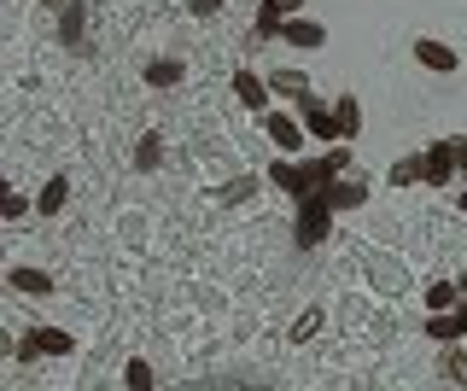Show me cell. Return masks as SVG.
I'll use <instances>...</instances> for the list:
<instances>
[{
  "label": "cell",
  "mask_w": 467,
  "mask_h": 391,
  "mask_svg": "<svg viewBox=\"0 0 467 391\" xmlns=\"http://www.w3.org/2000/svg\"><path fill=\"white\" fill-rule=\"evenodd\" d=\"M0 211H6V216H12V222H18V216H24L29 205H24V199H18V193H6V199H0Z\"/></svg>",
  "instance_id": "obj_25"
},
{
  "label": "cell",
  "mask_w": 467,
  "mask_h": 391,
  "mask_svg": "<svg viewBox=\"0 0 467 391\" xmlns=\"http://www.w3.org/2000/svg\"><path fill=\"white\" fill-rule=\"evenodd\" d=\"M281 41H292V47H327V30L310 18H286L281 24Z\"/></svg>",
  "instance_id": "obj_10"
},
{
  "label": "cell",
  "mask_w": 467,
  "mask_h": 391,
  "mask_svg": "<svg viewBox=\"0 0 467 391\" xmlns=\"http://www.w3.org/2000/svg\"><path fill=\"white\" fill-rule=\"evenodd\" d=\"M18 362H36V356H70V333H58V327H41V333H24L18 339V351H12Z\"/></svg>",
  "instance_id": "obj_4"
},
{
  "label": "cell",
  "mask_w": 467,
  "mask_h": 391,
  "mask_svg": "<svg viewBox=\"0 0 467 391\" xmlns=\"http://www.w3.org/2000/svg\"><path fill=\"white\" fill-rule=\"evenodd\" d=\"M263 129H269V140H275L281 152H298V147H304V129L292 123V118H281V111H275V118H263Z\"/></svg>",
  "instance_id": "obj_13"
},
{
  "label": "cell",
  "mask_w": 467,
  "mask_h": 391,
  "mask_svg": "<svg viewBox=\"0 0 467 391\" xmlns=\"http://www.w3.org/2000/svg\"><path fill=\"white\" fill-rule=\"evenodd\" d=\"M327 222H333V199H327V187H316L310 199H298V252H316L321 240H327Z\"/></svg>",
  "instance_id": "obj_2"
},
{
  "label": "cell",
  "mask_w": 467,
  "mask_h": 391,
  "mask_svg": "<svg viewBox=\"0 0 467 391\" xmlns=\"http://www.w3.org/2000/svg\"><path fill=\"white\" fill-rule=\"evenodd\" d=\"M223 12V0H193V18H216Z\"/></svg>",
  "instance_id": "obj_26"
},
{
  "label": "cell",
  "mask_w": 467,
  "mask_h": 391,
  "mask_svg": "<svg viewBox=\"0 0 467 391\" xmlns=\"http://www.w3.org/2000/svg\"><path fill=\"white\" fill-rule=\"evenodd\" d=\"M456 140H432L427 152H420V181L427 187H450V176H456Z\"/></svg>",
  "instance_id": "obj_3"
},
{
  "label": "cell",
  "mask_w": 467,
  "mask_h": 391,
  "mask_svg": "<svg viewBox=\"0 0 467 391\" xmlns=\"http://www.w3.org/2000/svg\"><path fill=\"white\" fill-rule=\"evenodd\" d=\"M182 82H187L182 59H152V65H146V88H182Z\"/></svg>",
  "instance_id": "obj_11"
},
{
  "label": "cell",
  "mask_w": 467,
  "mask_h": 391,
  "mask_svg": "<svg viewBox=\"0 0 467 391\" xmlns=\"http://www.w3.org/2000/svg\"><path fill=\"white\" fill-rule=\"evenodd\" d=\"M427 333L438 345H456L462 333H467V298H462V310H432V322H427Z\"/></svg>",
  "instance_id": "obj_8"
},
{
  "label": "cell",
  "mask_w": 467,
  "mask_h": 391,
  "mask_svg": "<svg viewBox=\"0 0 467 391\" xmlns=\"http://www.w3.org/2000/svg\"><path fill=\"white\" fill-rule=\"evenodd\" d=\"M333 118H339V135H345V140H357V129H362V99L345 94L339 106H333Z\"/></svg>",
  "instance_id": "obj_15"
},
{
  "label": "cell",
  "mask_w": 467,
  "mask_h": 391,
  "mask_svg": "<svg viewBox=\"0 0 467 391\" xmlns=\"http://www.w3.org/2000/svg\"><path fill=\"white\" fill-rule=\"evenodd\" d=\"M164 164V147H158V135H140V147H135V170H158Z\"/></svg>",
  "instance_id": "obj_20"
},
{
  "label": "cell",
  "mask_w": 467,
  "mask_h": 391,
  "mask_svg": "<svg viewBox=\"0 0 467 391\" xmlns=\"http://www.w3.org/2000/svg\"><path fill=\"white\" fill-rule=\"evenodd\" d=\"M298 106H304V123H310V135H316V140H345V135H339V118H333V111L321 106L316 94H304Z\"/></svg>",
  "instance_id": "obj_6"
},
{
  "label": "cell",
  "mask_w": 467,
  "mask_h": 391,
  "mask_svg": "<svg viewBox=\"0 0 467 391\" xmlns=\"http://www.w3.org/2000/svg\"><path fill=\"white\" fill-rule=\"evenodd\" d=\"M65 193H70V181H65V176H53L47 187H41L36 211H41V216H58V211H65Z\"/></svg>",
  "instance_id": "obj_17"
},
{
  "label": "cell",
  "mask_w": 467,
  "mask_h": 391,
  "mask_svg": "<svg viewBox=\"0 0 467 391\" xmlns=\"http://www.w3.org/2000/svg\"><path fill=\"white\" fill-rule=\"evenodd\" d=\"M456 286H462V298H467V274H462V281H456Z\"/></svg>",
  "instance_id": "obj_29"
},
{
  "label": "cell",
  "mask_w": 467,
  "mask_h": 391,
  "mask_svg": "<svg viewBox=\"0 0 467 391\" xmlns=\"http://www.w3.org/2000/svg\"><path fill=\"white\" fill-rule=\"evenodd\" d=\"M415 59L427 65V70H438V77H450V70H456V47H444V41L420 36V41H415Z\"/></svg>",
  "instance_id": "obj_9"
},
{
  "label": "cell",
  "mask_w": 467,
  "mask_h": 391,
  "mask_svg": "<svg viewBox=\"0 0 467 391\" xmlns=\"http://www.w3.org/2000/svg\"><path fill=\"white\" fill-rule=\"evenodd\" d=\"M234 94H240L245 111H263V99H269V82L252 77V70H234Z\"/></svg>",
  "instance_id": "obj_12"
},
{
  "label": "cell",
  "mask_w": 467,
  "mask_h": 391,
  "mask_svg": "<svg viewBox=\"0 0 467 391\" xmlns=\"http://www.w3.org/2000/svg\"><path fill=\"white\" fill-rule=\"evenodd\" d=\"M438 374H444L450 386H467V356H462V351H450V345H444V356H438Z\"/></svg>",
  "instance_id": "obj_19"
},
{
  "label": "cell",
  "mask_w": 467,
  "mask_h": 391,
  "mask_svg": "<svg viewBox=\"0 0 467 391\" xmlns=\"http://www.w3.org/2000/svg\"><path fill=\"white\" fill-rule=\"evenodd\" d=\"M456 164H462V170H467V140H456Z\"/></svg>",
  "instance_id": "obj_27"
},
{
  "label": "cell",
  "mask_w": 467,
  "mask_h": 391,
  "mask_svg": "<svg viewBox=\"0 0 467 391\" xmlns=\"http://www.w3.org/2000/svg\"><path fill=\"white\" fill-rule=\"evenodd\" d=\"M316 327H321V310H304L298 322H292V345H310V339H316Z\"/></svg>",
  "instance_id": "obj_22"
},
{
  "label": "cell",
  "mask_w": 467,
  "mask_h": 391,
  "mask_svg": "<svg viewBox=\"0 0 467 391\" xmlns=\"http://www.w3.org/2000/svg\"><path fill=\"white\" fill-rule=\"evenodd\" d=\"M345 170H350V147L339 140V147H333V152L310 158V164H281V158H275V164H269V187H281V193H292V199H310L316 187L339 181Z\"/></svg>",
  "instance_id": "obj_1"
},
{
  "label": "cell",
  "mask_w": 467,
  "mask_h": 391,
  "mask_svg": "<svg viewBox=\"0 0 467 391\" xmlns=\"http://www.w3.org/2000/svg\"><path fill=\"white\" fill-rule=\"evenodd\" d=\"M456 205H462V216H467V193H462V199H456Z\"/></svg>",
  "instance_id": "obj_28"
},
{
  "label": "cell",
  "mask_w": 467,
  "mask_h": 391,
  "mask_svg": "<svg viewBox=\"0 0 467 391\" xmlns=\"http://www.w3.org/2000/svg\"><path fill=\"white\" fill-rule=\"evenodd\" d=\"M391 187H409V181H420V158H403V164H391Z\"/></svg>",
  "instance_id": "obj_23"
},
{
  "label": "cell",
  "mask_w": 467,
  "mask_h": 391,
  "mask_svg": "<svg viewBox=\"0 0 467 391\" xmlns=\"http://www.w3.org/2000/svg\"><path fill=\"white\" fill-rule=\"evenodd\" d=\"M123 386H129V391H146V386H152V368H146V362L135 356V362L123 368Z\"/></svg>",
  "instance_id": "obj_24"
},
{
  "label": "cell",
  "mask_w": 467,
  "mask_h": 391,
  "mask_svg": "<svg viewBox=\"0 0 467 391\" xmlns=\"http://www.w3.org/2000/svg\"><path fill=\"white\" fill-rule=\"evenodd\" d=\"M12 286H18V293H29V298H47V293H53V274H47V269H12Z\"/></svg>",
  "instance_id": "obj_14"
},
{
  "label": "cell",
  "mask_w": 467,
  "mask_h": 391,
  "mask_svg": "<svg viewBox=\"0 0 467 391\" xmlns=\"http://www.w3.org/2000/svg\"><path fill=\"white\" fill-rule=\"evenodd\" d=\"M82 36H88V0H65V6H58V41H65L70 53H88Z\"/></svg>",
  "instance_id": "obj_5"
},
{
  "label": "cell",
  "mask_w": 467,
  "mask_h": 391,
  "mask_svg": "<svg viewBox=\"0 0 467 391\" xmlns=\"http://www.w3.org/2000/svg\"><path fill=\"white\" fill-rule=\"evenodd\" d=\"M456 293H462V286H450V281H432V286H427V310H450V304H456Z\"/></svg>",
  "instance_id": "obj_21"
},
{
  "label": "cell",
  "mask_w": 467,
  "mask_h": 391,
  "mask_svg": "<svg viewBox=\"0 0 467 391\" xmlns=\"http://www.w3.org/2000/svg\"><path fill=\"white\" fill-rule=\"evenodd\" d=\"M263 187V176H234L228 187H223V205H245V199H252Z\"/></svg>",
  "instance_id": "obj_18"
},
{
  "label": "cell",
  "mask_w": 467,
  "mask_h": 391,
  "mask_svg": "<svg viewBox=\"0 0 467 391\" xmlns=\"http://www.w3.org/2000/svg\"><path fill=\"white\" fill-rule=\"evenodd\" d=\"M298 6H304V0H263V6H257V41L281 36V24H286Z\"/></svg>",
  "instance_id": "obj_7"
},
{
  "label": "cell",
  "mask_w": 467,
  "mask_h": 391,
  "mask_svg": "<svg viewBox=\"0 0 467 391\" xmlns=\"http://www.w3.org/2000/svg\"><path fill=\"white\" fill-rule=\"evenodd\" d=\"M269 94H292V99H304V94H310V77H304V70H275V77H269Z\"/></svg>",
  "instance_id": "obj_16"
}]
</instances>
